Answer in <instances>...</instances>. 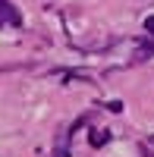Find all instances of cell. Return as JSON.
<instances>
[{
  "label": "cell",
  "instance_id": "cell-1",
  "mask_svg": "<svg viewBox=\"0 0 154 157\" xmlns=\"http://www.w3.org/2000/svg\"><path fill=\"white\" fill-rule=\"evenodd\" d=\"M3 25H22V13L10 3V0H0V29Z\"/></svg>",
  "mask_w": 154,
  "mask_h": 157
},
{
  "label": "cell",
  "instance_id": "cell-3",
  "mask_svg": "<svg viewBox=\"0 0 154 157\" xmlns=\"http://www.w3.org/2000/svg\"><path fill=\"white\" fill-rule=\"evenodd\" d=\"M145 32L154 38V16H148V19H145Z\"/></svg>",
  "mask_w": 154,
  "mask_h": 157
},
{
  "label": "cell",
  "instance_id": "cell-2",
  "mask_svg": "<svg viewBox=\"0 0 154 157\" xmlns=\"http://www.w3.org/2000/svg\"><path fill=\"white\" fill-rule=\"evenodd\" d=\"M107 138H110L107 132H91V145H94V148H101V145H107Z\"/></svg>",
  "mask_w": 154,
  "mask_h": 157
}]
</instances>
